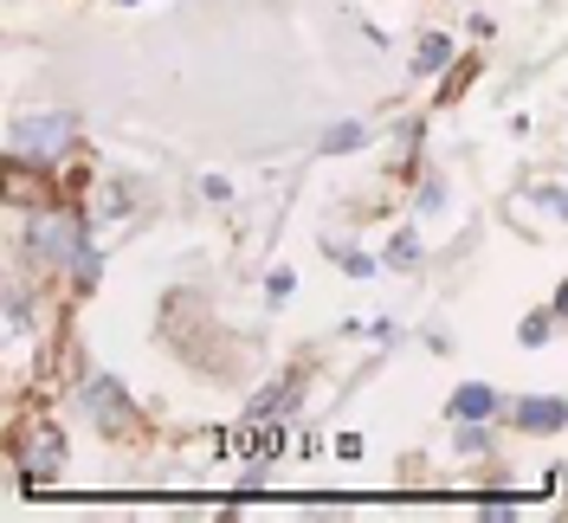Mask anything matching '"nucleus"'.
Returning <instances> with one entry per match:
<instances>
[{
    "label": "nucleus",
    "mask_w": 568,
    "mask_h": 523,
    "mask_svg": "<svg viewBox=\"0 0 568 523\" xmlns=\"http://www.w3.org/2000/svg\"><path fill=\"white\" fill-rule=\"evenodd\" d=\"M388 265H394V272L420 265V240H414V233H394V240H388Z\"/></svg>",
    "instance_id": "7"
},
{
    "label": "nucleus",
    "mask_w": 568,
    "mask_h": 523,
    "mask_svg": "<svg viewBox=\"0 0 568 523\" xmlns=\"http://www.w3.org/2000/svg\"><path fill=\"white\" fill-rule=\"evenodd\" d=\"M84 401H91V420H98L104 433H130V426H136L130 401H123V388L104 382V375H98V382H84Z\"/></svg>",
    "instance_id": "4"
},
{
    "label": "nucleus",
    "mask_w": 568,
    "mask_h": 523,
    "mask_svg": "<svg viewBox=\"0 0 568 523\" xmlns=\"http://www.w3.org/2000/svg\"><path fill=\"white\" fill-rule=\"evenodd\" d=\"M556 311H562V316H568V284H562V291H556Z\"/></svg>",
    "instance_id": "11"
},
{
    "label": "nucleus",
    "mask_w": 568,
    "mask_h": 523,
    "mask_svg": "<svg viewBox=\"0 0 568 523\" xmlns=\"http://www.w3.org/2000/svg\"><path fill=\"white\" fill-rule=\"evenodd\" d=\"M33 259L39 265H78V252H84V227H78V213L65 208H45L33 213Z\"/></svg>",
    "instance_id": "2"
},
{
    "label": "nucleus",
    "mask_w": 568,
    "mask_h": 523,
    "mask_svg": "<svg viewBox=\"0 0 568 523\" xmlns=\"http://www.w3.org/2000/svg\"><path fill=\"white\" fill-rule=\"evenodd\" d=\"M517 426L524 433H562L568 426V401H556V394H536V401H517Z\"/></svg>",
    "instance_id": "5"
},
{
    "label": "nucleus",
    "mask_w": 568,
    "mask_h": 523,
    "mask_svg": "<svg viewBox=\"0 0 568 523\" xmlns=\"http://www.w3.org/2000/svg\"><path fill=\"white\" fill-rule=\"evenodd\" d=\"M78 284H84V291H91V284H98V252H91V245H84V252H78Z\"/></svg>",
    "instance_id": "10"
},
{
    "label": "nucleus",
    "mask_w": 568,
    "mask_h": 523,
    "mask_svg": "<svg viewBox=\"0 0 568 523\" xmlns=\"http://www.w3.org/2000/svg\"><path fill=\"white\" fill-rule=\"evenodd\" d=\"M71 123L65 110H52V117H20L13 130H7V155L13 162H52V155H65V142H71Z\"/></svg>",
    "instance_id": "1"
},
{
    "label": "nucleus",
    "mask_w": 568,
    "mask_h": 523,
    "mask_svg": "<svg viewBox=\"0 0 568 523\" xmlns=\"http://www.w3.org/2000/svg\"><path fill=\"white\" fill-rule=\"evenodd\" d=\"M446 414L465 420V426H471V420H491V414H497V394H491L485 382H465L459 394H453V408H446Z\"/></svg>",
    "instance_id": "6"
},
{
    "label": "nucleus",
    "mask_w": 568,
    "mask_h": 523,
    "mask_svg": "<svg viewBox=\"0 0 568 523\" xmlns=\"http://www.w3.org/2000/svg\"><path fill=\"white\" fill-rule=\"evenodd\" d=\"M323 149H329V155H349V149H362V123H336V130L323 137Z\"/></svg>",
    "instance_id": "9"
},
{
    "label": "nucleus",
    "mask_w": 568,
    "mask_h": 523,
    "mask_svg": "<svg viewBox=\"0 0 568 523\" xmlns=\"http://www.w3.org/2000/svg\"><path fill=\"white\" fill-rule=\"evenodd\" d=\"M20 459H27V485H52V479L65 472V440H59V426H33L27 446H20Z\"/></svg>",
    "instance_id": "3"
},
{
    "label": "nucleus",
    "mask_w": 568,
    "mask_h": 523,
    "mask_svg": "<svg viewBox=\"0 0 568 523\" xmlns=\"http://www.w3.org/2000/svg\"><path fill=\"white\" fill-rule=\"evenodd\" d=\"M446 59H453V39H446V33H426L420 39V71H439Z\"/></svg>",
    "instance_id": "8"
}]
</instances>
